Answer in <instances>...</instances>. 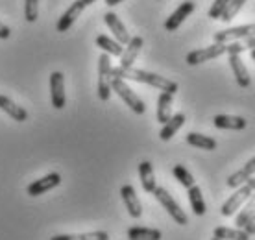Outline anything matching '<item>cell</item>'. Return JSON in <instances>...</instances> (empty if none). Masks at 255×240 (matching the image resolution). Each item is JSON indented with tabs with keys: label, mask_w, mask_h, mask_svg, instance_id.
<instances>
[{
	"label": "cell",
	"mask_w": 255,
	"mask_h": 240,
	"mask_svg": "<svg viewBox=\"0 0 255 240\" xmlns=\"http://www.w3.org/2000/svg\"><path fill=\"white\" fill-rule=\"evenodd\" d=\"M111 76L113 78H122V80H133V82L139 83H146L150 87L159 89L161 93H170V95H176L178 93V83L168 80L165 76H159V74H153V72H148V70H140V69H122L121 65L111 69Z\"/></svg>",
	"instance_id": "6da1fadb"
},
{
	"label": "cell",
	"mask_w": 255,
	"mask_h": 240,
	"mask_svg": "<svg viewBox=\"0 0 255 240\" xmlns=\"http://www.w3.org/2000/svg\"><path fill=\"white\" fill-rule=\"evenodd\" d=\"M111 91H115L117 95H119V98H121V100L124 102V104H126L128 108L131 109L133 113L144 115V111H146L144 102L135 95L133 89L128 85L126 80H122V78H111Z\"/></svg>",
	"instance_id": "7a4b0ae2"
},
{
	"label": "cell",
	"mask_w": 255,
	"mask_h": 240,
	"mask_svg": "<svg viewBox=\"0 0 255 240\" xmlns=\"http://www.w3.org/2000/svg\"><path fill=\"white\" fill-rule=\"evenodd\" d=\"M152 194L155 196V200L163 205V209L170 215V218H172L178 226H187V224H189V218H187V215L183 213V209L179 207V203L170 196L168 190L163 189V187H155V190H153Z\"/></svg>",
	"instance_id": "3957f363"
},
{
	"label": "cell",
	"mask_w": 255,
	"mask_h": 240,
	"mask_svg": "<svg viewBox=\"0 0 255 240\" xmlns=\"http://www.w3.org/2000/svg\"><path fill=\"white\" fill-rule=\"evenodd\" d=\"M111 56L104 52L98 59V98L102 102H108L111 96Z\"/></svg>",
	"instance_id": "277c9868"
},
{
	"label": "cell",
	"mask_w": 255,
	"mask_h": 240,
	"mask_svg": "<svg viewBox=\"0 0 255 240\" xmlns=\"http://www.w3.org/2000/svg\"><path fill=\"white\" fill-rule=\"evenodd\" d=\"M224 54H228V43H215L207 46V48H200V50H192L187 54L185 61L187 65H200V63H205V61H211V59H215V57H220Z\"/></svg>",
	"instance_id": "5b68a950"
},
{
	"label": "cell",
	"mask_w": 255,
	"mask_h": 240,
	"mask_svg": "<svg viewBox=\"0 0 255 240\" xmlns=\"http://www.w3.org/2000/svg\"><path fill=\"white\" fill-rule=\"evenodd\" d=\"M254 190L250 189V185H241V187H237L235 194H231L226 202H224L222 209H220V213H222V216H231L237 213V209L243 207V203L246 202L250 198V194H252Z\"/></svg>",
	"instance_id": "8992f818"
},
{
	"label": "cell",
	"mask_w": 255,
	"mask_h": 240,
	"mask_svg": "<svg viewBox=\"0 0 255 240\" xmlns=\"http://www.w3.org/2000/svg\"><path fill=\"white\" fill-rule=\"evenodd\" d=\"M255 35V22L254 24L235 26V28H228L222 32L215 33V43H230V41H243L246 37Z\"/></svg>",
	"instance_id": "52a82bcc"
},
{
	"label": "cell",
	"mask_w": 255,
	"mask_h": 240,
	"mask_svg": "<svg viewBox=\"0 0 255 240\" xmlns=\"http://www.w3.org/2000/svg\"><path fill=\"white\" fill-rule=\"evenodd\" d=\"M59 185H61V176H59L58 172H52V174H46L45 177L35 179L33 183L28 185L26 192H28L32 198H35V196H41V194L48 192V190L56 189V187H59Z\"/></svg>",
	"instance_id": "ba28073f"
},
{
	"label": "cell",
	"mask_w": 255,
	"mask_h": 240,
	"mask_svg": "<svg viewBox=\"0 0 255 240\" xmlns=\"http://www.w3.org/2000/svg\"><path fill=\"white\" fill-rule=\"evenodd\" d=\"M50 98H52V108L63 109L65 108V78L63 74L56 70L50 74Z\"/></svg>",
	"instance_id": "9c48e42d"
},
{
	"label": "cell",
	"mask_w": 255,
	"mask_h": 240,
	"mask_svg": "<svg viewBox=\"0 0 255 240\" xmlns=\"http://www.w3.org/2000/svg\"><path fill=\"white\" fill-rule=\"evenodd\" d=\"M194 9H196V4H194L192 0H185L183 4H179L178 9L165 20V30L166 32H176L179 26H181V22H183Z\"/></svg>",
	"instance_id": "30bf717a"
},
{
	"label": "cell",
	"mask_w": 255,
	"mask_h": 240,
	"mask_svg": "<svg viewBox=\"0 0 255 240\" xmlns=\"http://www.w3.org/2000/svg\"><path fill=\"white\" fill-rule=\"evenodd\" d=\"M85 9V6H83L82 0H74L72 4H70L69 7H67V11L59 17L58 24H56V30H58L59 33H65L70 30V26L76 22V19L82 15V11Z\"/></svg>",
	"instance_id": "8fae6325"
},
{
	"label": "cell",
	"mask_w": 255,
	"mask_h": 240,
	"mask_svg": "<svg viewBox=\"0 0 255 240\" xmlns=\"http://www.w3.org/2000/svg\"><path fill=\"white\" fill-rule=\"evenodd\" d=\"M104 22H106L109 30L113 32V35H115V39L119 41V43H121V44H128V43H129L131 35H129V32L126 30L124 22L119 19V15H117V13H113V11L104 13Z\"/></svg>",
	"instance_id": "7c38bea8"
},
{
	"label": "cell",
	"mask_w": 255,
	"mask_h": 240,
	"mask_svg": "<svg viewBox=\"0 0 255 240\" xmlns=\"http://www.w3.org/2000/svg\"><path fill=\"white\" fill-rule=\"evenodd\" d=\"M230 56V67L233 70V76H235L239 87L248 89L252 85V78H250V72L246 69V65L243 63V57L241 54H228Z\"/></svg>",
	"instance_id": "4fadbf2b"
},
{
	"label": "cell",
	"mask_w": 255,
	"mask_h": 240,
	"mask_svg": "<svg viewBox=\"0 0 255 240\" xmlns=\"http://www.w3.org/2000/svg\"><path fill=\"white\" fill-rule=\"evenodd\" d=\"M121 196H122V202L126 205L128 213L131 218H140L142 216V205H140V200L137 196V192L131 185H124L121 189Z\"/></svg>",
	"instance_id": "5bb4252c"
},
{
	"label": "cell",
	"mask_w": 255,
	"mask_h": 240,
	"mask_svg": "<svg viewBox=\"0 0 255 240\" xmlns=\"http://www.w3.org/2000/svg\"><path fill=\"white\" fill-rule=\"evenodd\" d=\"M142 44H144V41H142V37H139V35L129 39V43L126 44V48H124V52H122V56H121L122 69H131V67H133L135 59H137L140 48H142Z\"/></svg>",
	"instance_id": "9a60e30c"
},
{
	"label": "cell",
	"mask_w": 255,
	"mask_h": 240,
	"mask_svg": "<svg viewBox=\"0 0 255 240\" xmlns=\"http://www.w3.org/2000/svg\"><path fill=\"white\" fill-rule=\"evenodd\" d=\"M254 174H255V157H252L241 170H237L235 174H231L228 177V187L230 189H237V187L246 183L250 177H254Z\"/></svg>",
	"instance_id": "2e32d148"
},
{
	"label": "cell",
	"mask_w": 255,
	"mask_h": 240,
	"mask_svg": "<svg viewBox=\"0 0 255 240\" xmlns=\"http://www.w3.org/2000/svg\"><path fill=\"white\" fill-rule=\"evenodd\" d=\"M213 124L218 127V129H231V131H241L246 127V119L243 117H231V115H217L213 119Z\"/></svg>",
	"instance_id": "e0dca14e"
},
{
	"label": "cell",
	"mask_w": 255,
	"mask_h": 240,
	"mask_svg": "<svg viewBox=\"0 0 255 240\" xmlns=\"http://www.w3.org/2000/svg\"><path fill=\"white\" fill-rule=\"evenodd\" d=\"M0 109H2L9 119L17 120V122L28 120V111H26L24 108H20V106H17L15 102L9 100V98L4 95H0Z\"/></svg>",
	"instance_id": "ac0fdd59"
},
{
	"label": "cell",
	"mask_w": 255,
	"mask_h": 240,
	"mask_svg": "<svg viewBox=\"0 0 255 240\" xmlns=\"http://www.w3.org/2000/svg\"><path fill=\"white\" fill-rule=\"evenodd\" d=\"M185 124V115L183 113H176L172 115L170 119L166 120L165 124H163V127H161V131H159V139L161 140H170L178 133V129L181 126Z\"/></svg>",
	"instance_id": "d6986e66"
},
{
	"label": "cell",
	"mask_w": 255,
	"mask_h": 240,
	"mask_svg": "<svg viewBox=\"0 0 255 240\" xmlns=\"http://www.w3.org/2000/svg\"><path fill=\"white\" fill-rule=\"evenodd\" d=\"M139 177L144 192L152 194L153 190H155V187H157V183H155V174H153V166L150 161H142L139 164Z\"/></svg>",
	"instance_id": "ffe728a7"
},
{
	"label": "cell",
	"mask_w": 255,
	"mask_h": 240,
	"mask_svg": "<svg viewBox=\"0 0 255 240\" xmlns=\"http://www.w3.org/2000/svg\"><path fill=\"white\" fill-rule=\"evenodd\" d=\"M172 98L170 93H161L157 98V120L161 124H165L166 120L172 117Z\"/></svg>",
	"instance_id": "44dd1931"
},
{
	"label": "cell",
	"mask_w": 255,
	"mask_h": 240,
	"mask_svg": "<svg viewBox=\"0 0 255 240\" xmlns=\"http://www.w3.org/2000/svg\"><path fill=\"white\" fill-rule=\"evenodd\" d=\"M189 190V202H191V207H192V213L196 216H204L207 207H205V200H204V194H202V189L198 187V185H192Z\"/></svg>",
	"instance_id": "7402d4cb"
},
{
	"label": "cell",
	"mask_w": 255,
	"mask_h": 240,
	"mask_svg": "<svg viewBox=\"0 0 255 240\" xmlns=\"http://www.w3.org/2000/svg\"><path fill=\"white\" fill-rule=\"evenodd\" d=\"M96 46L102 48V52H106L109 56H117V57H121L122 52H124V46L119 41H115V39L108 37V35H98L96 37Z\"/></svg>",
	"instance_id": "603a6c76"
},
{
	"label": "cell",
	"mask_w": 255,
	"mask_h": 240,
	"mask_svg": "<svg viewBox=\"0 0 255 240\" xmlns=\"http://www.w3.org/2000/svg\"><path fill=\"white\" fill-rule=\"evenodd\" d=\"M128 239L129 240H161L163 233L159 229L152 228H129L128 229Z\"/></svg>",
	"instance_id": "cb8c5ba5"
},
{
	"label": "cell",
	"mask_w": 255,
	"mask_h": 240,
	"mask_svg": "<svg viewBox=\"0 0 255 240\" xmlns=\"http://www.w3.org/2000/svg\"><path fill=\"white\" fill-rule=\"evenodd\" d=\"M187 142H189L191 146H194V148L207 150V152L217 150V140L207 137V135H202V133H192L191 131L189 135H187Z\"/></svg>",
	"instance_id": "d4e9b609"
},
{
	"label": "cell",
	"mask_w": 255,
	"mask_h": 240,
	"mask_svg": "<svg viewBox=\"0 0 255 240\" xmlns=\"http://www.w3.org/2000/svg\"><path fill=\"white\" fill-rule=\"evenodd\" d=\"M215 237L220 240H250V235L244 231L243 228H237V229H231V228H217L215 229Z\"/></svg>",
	"instance_id": "484cf974"
},
{
	"label": "cell",
	"mask_w": 255,
	"mask_h": 240,
	"mask_svg": "<svg viewBox=\"0 0 255 240\" xmlns=\"http://www.w3.org/2000/svg\"><path fill=\"white\" fill-rule=\"evenodd\" d=\"M50 240H109V233L106 231H93L82 235H54Z\"/></svg>",
	"instance_id": "4316f807"
},
{
	"label": "cell",
	"mask_w": 255,
	"mask_h": 240,
	"mask_svg": "<svg viewBox=\"0 0 255 240\" xmlns=\"http://www.w3.org/2000/svg\"><path fill=\"white\" fill-rule=\"evenodd\" d=\"M254 213H255V190L250 194L248 200L244 202V209L241 211V215L237 216V220H235L237 228H244V226H246V222L254 216Z\"/></svg>",
	"instance_id": "83f0119b"
},
{
	"label": "cell",
	"mask_w": 255,
	"mask_h": 240,
	"mask_svg": "<svg viewBox=\"0 0 255 240\" xmlns=\"http://www.w3.org/2000/svg\"><path fill=\"white\" fill-rule=\"evenodd\" d=\"M172 174L179 183L185 187V189H191L192 185H194V177H192V174L187 170L183 164H176V166L172 168Z\"/></svg>",
	"instance_id": "f1b7e54d"
},
{
	"label": "cell",
	"mask_w": 255,
	"mask_h": 240,
	"mask_svg": "<svg viewBox=\"0 0 255 240\" xmlns=\"http://www.w3.org/2000/svg\"><path fill=\"white\" fill-rule=\"evenodd\" d=\"M246 2H248V0H230V4L226 6L224 13L220 15V20H224V22L231 20L237 15V13L241 11V7H243L244 4H246Z\"/></svg>",
	"instance_id": "f546056e"
},
{
	"label": "cell",
	"mask_w": 255,
	"mask_h": 240,
	"mask_svg": "<svg viewBox=\"0 0 255 240\" xmlns=\"http://www.w3.org/2000/svg\"><path fill=\"white\" fill-rule=\"evenodd\" d=\"M39 15V0H24V19L35 22Z\"/></svg>",
	"instance_id": "4dcf8cb0"
},
{
	"label": "cell",
	"mask_w": 255,
	"mask_h": 240,
	"mask_svg": "<svg viewBox=\"0 0 255 240\" xmlns=\"http://www.w3.org/2000/svg\"><path fill=\"white\" fill-rule=\"evenodd\" d=\"M228 4H230V0H215L209 13H207V17H209V19H220V15L224 13V9H226Z\"/></svg>",
	"instance_id": "1f68e13d"
},
{
	"label": "cell",
	"mask_w": 255,
	"mask_h": 240,
	"mask_svg": "<svg viewBox=\"0 0 255 240\" xmlns=\"http://www.w3.org/2000/svg\"><path fill=\"white\" fill-rule=\"evenodd\" d=\"M246 48H244L243 41H233V43H228V54H241V52H244Z\"/></svg>",
	"instance_id": "d6a6232c"
},
{
	"label": "cell",
	"mask_w": 255,
	"mask_h": 240,
	"mask_svg": "<svg viewBox=\"0 0 255 240\" xmlns=\"http://www.w3.org/2000/svg\"><path fill=\"white\" fill-rule=\"evenodd\" d=\"M243 229L250 235V237H252V235H255V213H254V216H252V218L246 222V226H244Z\"/></svg>",
	"instance_id": "836d02e7"
},
{
	"label": "cell",
	"mask_w": 255,
	"mask_h": 240,
	"mask_svg": "<svg viewBox=\"0 0 255 240\" xmlns=\"http://www.w3.org/2000/svg\"><path fill=\"white\" fill-rule=\"evenodd\" d=\"M9 35H11V30L4 22H0V39H9Z\"/></svg>",
	"instance_id": "e575fe53"
},
{
	"label": "cell",
	"mask_w": 255,
	"mask_h": 240,
	"mask_svg": "<svg viewBox=\"0 0 255 240\" xmlns=\"http://www.w3.org/2000/svg\"><path fill=\"white\" fill-rule=\"evenodd\" d=\"M243 44H244V48H250V50H252V48H255V35H252V37H246Z\"/></svg>",
	"instance_id": "d590c367"
},
{
	"label": "cell",
	"mask_w": 255,
	"mask_h": 240,
	"mask_svg": "<svg viewBox=\"0 0 255 240\" xmlns=\"http://www.w3.org/2000/svg\"><path fill=\"white\" fill-rule=\"evenodd\" d=\"M121 2H124V0H106V4H108L109 7L117 6V4H121Z\"/></svg>",
	"instance_id": "8d00e7d4"
},
{
	"label": "cell",
	"mask_w": 255,
	"mask_h": 240,
	"mask_svg": "<svg viewBox=\"0 0 255 240\" xmlns=\"http://www.w3.org/2000/svg\"><path fill=\"white\" fill-rule=\"evenodd\" d=\"M246 185H250V189L255 190V177H250L248 181H246Z\"/></svg>",
	"instance_id": "74e56055"
},
{
	"label": "cell",
	"mask_w": 255,
	"mask_h": 240,
	"mask_svg": "<svg viewBox=\"0 0 255 240\" xmlns=\"http://www.w3.org/2000/svg\"><path fill=\"white\" fill-rule=\"evenodd\" d=\"M83 2V6L87 7V6H91V4H95V2H98V0H82Z\"/></svg>",
	"instance_id": "f35d334b"
},
{
	"label": "cell",
	"mask_w": 255,
	"mask_h": 240,
	"mask_svg": "<svg viewBox=\"0 0 255 240\" xmlns=\"http://www.w3.org/2000/svg\"><path fill=\"white\" fill-rule=\"evenodd\" d=\"M252 59L255 61V48H252Z\"/></svg>",
	"instance_id": "ab89813d"
},
{
	"label": "cell",
	"mask_w": 255,
	"mask_h": 240,
	"mask_svg": "<svg viewBox=\"0 0 255 240\" xmlns=\"http://www.w3.org/2000/svg\"><path fill=\"white\" fill-rule=\"evenodd\" d=\"M211 240H220V239H217V237H213V239H211Z\"/></svg>",
	"instance_id": "60d3db41"
}]
</instances>
